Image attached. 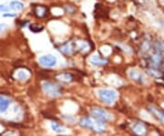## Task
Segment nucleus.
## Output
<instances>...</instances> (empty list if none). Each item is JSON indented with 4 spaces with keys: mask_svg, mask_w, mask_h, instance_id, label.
I'll list each match as a JSON object with an SVG mask.
<instances>
[{
    "mask_svg": "<svg viewBox=\"0 0 164 136\" xmlns=\"http://www.w3.org/2000/svg\"><path fill=\"white\" fill-rule=\"evenodd\" d=\"M7 9H8V7H7L6 6H4V5H0V12H7Z\"/></svg>",
    "mask_w": 164,
    "mask_h": 136,
    "instance_id": "4be33fe9",
    "label": "nucleus"
},
{
    "mask_svg": "<svg viewBox=\"0 0 164 136\" xmlns=\"http://www.w3.org/2000/svg\"><path fill=\"white\" fill-rule=\"evenodd\" d=\"M3 16L6 18V17H9V18H14V17H16V14H11V13H6L4 14Z\"/></svg>",
    "mask_w": 164,
    "mask_h": 136,
    "instance_id": "5701e85b",
    "label": "nucleus"
},
{
    "mask_svg": "<svg viewBox=\"0 0 164 136\" xmlns=\"http://www.w3.org/2000/svg\"><path fill=\"white\" fill-rule=\"evenodd\" d=\"M10 100L0 95V112H5L10 105Z\"/></svg>",
    "mask_w": 164,
    "mask_h": 136,
    "instance_id": "ddd939ff",
    "label": "nucleus"
},
{
    "mask_svg": "<svg viewBox=\"0 0 164 136\" xmlns=\"http://www.w3.org/2000/svg\"><path fill=\"white\" fill-rule=\"evenodd\" d=\"M147 111L150 112L158 122H160V123L164 124V112H161L160 109H158L157 107L155 106H152V105H151V106H149L147 108Z\"/></svg>",
    "mask_w": 164,
    "mask_h": 136,
    "instance_id": "6e6552de",
    "label": "nucleus"
},
{
    "mask_svg": "<svg viewBox=\"0 0 164 136\" xmlns=\"http://www.w3.org/2000/svg\"><path fill=\"white\" fill-rule=\"evenodd\" d=\"M10 8L13 9V10H16V11H18V10H22L24 8V4L21 3L20 1H13L10 3Z\"/></svg>",
    "mask_w": 164,
    "mask_h": 136,
    "instance_id": "6ab92c4d",
    "label": "nucleus"
},
{
    "mask_svg": "<svg viewBox=\"0 0 164 136\" xmlns=\"http://www.w3.org/2000/svg\"><path fill=\"white\" fill-rule=\"evenodd\" d=\"M147 73L150 76L156 78V79H160L163 77V72L160 70L159 69H154V68H148L147 69Z\"/></svg>",
    "mask_w": 164,
    "mask_h": 136,
    "instance_id": "4468645a",
    "label": "nucleus"
},
{
    "mask_svg": "<svg viewBox=\"0 0 164 136\" xmlns=\"http://www.w3.org/2000/svg\"><path fill=\"white\" fill-rule=\"evenodd\" d=\"M131 129H132V132L138 136H146V134L148 133L147 125L143 122H140V120L134 122Z\"/></svg>",
    "mask_w": 164,
    "mask_h": 136,
    "instance_id": "0eeeda50",
    "label": "nucleus"
},
{
    "mask_svg": "<svg viewBox=\"0 0 164 136\" xmlns=\"http://www.w3.org/2000/svg\"><path fill=\"white\" fill-rule=\"evenodd\" d=\"M29 29L31 30L32 32L34 33H38V32H40L43 30V27L38 26V25H30L29 26Z\"/></svg>",
    "mask_w": 164,
    "mask_h": 136,
    "instance_id": "412c9836",
    "label": "nucleus"
},
{
    "mask_svg": "<svg viewBox=\"0 0 164 136\" xmlns=\"http://www.w3.org/2000/svg\"><path fill=\"white\" fill-rule=\"evenodd\" d=\"M79 125L98 133H102L106 131V123H104V120H101L95 117L81 118L79 120Z\"/></svg>",
    "mask_w": 164,
    "mask_h": 136,
    "instance_id": "f257e3e1",
    "label": "nucleus"
},
{
    "mask_svg": "<svg viewBox=\"0 0 164 136\" xmlns=\"http://www.w3.org/2000/svg\"><path fill=\"white\" fill-rule=\"evenodd\" d=\"M163 61V54L154 52L149 59V68H154V69H160Z\"/></svg>",
    "mask_w": 164,
    "mask_h": 136,
    "instance_id": "39448f33",
    "label": "nucleus"
},
{
    "mask_svg": "<svg viewBox=\"0 0 164 136\" xmlns=\"http://www.w3.org/2000/svg\"><path fill=\"white\" fill-rule=\"evenodd\" d=\"M129 76L130 79H132L133 81H137L138 83H140V84H143L145 82V77L144 75L139 70V69H132L129 71Z\"/></svg>",
    "mask_w": 164,
    "mask_h": 136,
    "instance_id": "1a4fd4ad",
    "label": "nucleus"
},
{
    "mask_svg": "<svg viewBox=\"0 0 164 136\" xmlns=\"http://www.w3.org/2000/svg\"><path fill=\"white\" fill-rule=\"evenodd\" d=\"M42 89L44 92L50 97H58L62 94V89L58 84L52 83L50 81H46L42 84Z\"/></svg>",
    "mask_w": 164,
    "mask_h": 136,
    "instance_id": "7ed1b4c3",
    "label": "nucleus"
},
{
    "mask_svg": "<svg viewBox=\"0 0 164 136\" xmlns=\"http://www.w3.org/2000/svg\"><path fill=\"white\" fill-rule=\"evenodd\" d=\"M50 127H51L52 131L57 132V133H65L67 132V130L62 125H60V124L56 123V122H52L50 123Z\"/></svg>",
    "mask_w": 164,
    "mask_h": 136,
    "instance_id": "dca6fc26",
    "label": "nucleus"
},
{
    "mask_svg": "<svg viewBox=\"0 0 164 136\" xmlns=\"http://www.w3.org/2000/svg\"><path fill=\"white\" fill-rule=\"evenodd\" d=\"M47 12H48V9L45 6H42V5H38L34 7V13L35 15L38 17V18H44L46 17L47 15Z\"/></svg>",
    "mask_w": 164,
    "mask_h": 136,
    "instance_id": "f8f14e48",
    "label": "nucleus"
},
{
    "mask_svg": "<svg viewBox=\"0 0 164 136\" xmlns=\"http://www.w3.org/2000/svg\"><path fill=\"white\" fill-rule=\"evenodd\" d=\"M38 62L43 67L52 68L57 64V58L53 55H44L38 58Z\"/></svg>",
    "mask_w": 164,
    "mask_h": 136,
    "instance_id": "423d86ee",
    "label": "nucleus"
},
{
    "mask_svg": "<svg viewBox=\"0 0 164 136\" xmlns=\"http://www.w3.org/2000/svg\"><path fill=\"white\" fill-rule=\"evenodd\" d=\"M154 51L157 53H164V43L160 40H157L154 43Z\"/></svg>",
    "mask_w": 164,
    "mask_h": 136,
    "instance_id": "a211bd4d",
    "label": "nucleus"
},
{
    "mask_svg": "<svg viewBox=\"0 0 164 136\" xmlns=\"http://www.w3.org/2000/svg\"><path fill=\"white\" fill-rule=\"evenodd\" d=\"M76 50H77L76 49V42H72V41L63 45V46L59 49V50H60L65 55H70Z\"/></svg>",
    "mask_w": 164,
    "mask_h": 136,
    "instance_id": "9d476101",
    "label": "nucleus"
},
{
    "mask_svg": "<svg viewBox=\"0 0 164 136\" xmlns=\"http://www.w3.org/2000/svg\"><path fill=\"white\" fill-rule=\"evenodd\" d=\"M151 49V43L150 40H144L142 41L141 45H140V50L143 54L148 53Z\"/></svg>",
    "mask_w": 164,
    "mask_h": 136,
    "instance_id": "f3484780",
    "label": "nucleus"
},
{
    "mask_svg": "<svg viewBox=\"0 0 164 136\" xmlns=\"http://www.w3.org/2000/svg\"><path fill=\"white\" fill-rule=\"evenodd\" d=\"M90 63L95 66H104L108 63V59L101 58L99 55H94L90 58Z\"/></svg>",
    "mask_w": 164,
    "mask_h": 136,
    "instance_id": "9b49d317",
    "label": "nucleus"
},
{
    "mask_svg": "<svg viewBox=\"0 0 164 136\" xmlns=\"http://www.w3.org/2000/svg\"><path fill=\"white\" fill-rule=\"evenodd\" d=\"M98 96L102 102L106 103V104H112L117 100L118 94L113 89H98Z\"/></svg>",
    "mask_w": 164,
    "mask_h": 136,
    "instance_id": "f03ea898",
    "label": "nucleus"
},
{
    "mask_svg": "<svg viewBox=\"0 0 164 136\" xmlns=\"http://www.w3.org/2000/svg\"><path fill=\"white\" fill-rule=\"evenodd\" d=\"M59 81H62V82H70L74 80L73 75L70 73H61L57 75L56 77Z\"/></svg>",
    "mask_w": 164,
    "mask_h": 136,
    "instance_id": "2eb2a0df",
    "label": "nucleus"
},
{
    "mask_svg": "<svg viewBox=\"0 0 164 136\" xmlns=\"http://www.w3.org/2000/svg\"><path fill=\"white\" fill-rule=\"evenodd\" d=\"M161 68L164 69V56H163V61H162V65H161Z\"/></svg>",
    "mask_w": 164,
    "mask_h": 136,
    "instance_id": "b1692460",
    "label": "nucleus"
},
{
    "mask_svg": "<svg viewBox=\"0 0 164 136\" xmlns=\"http://www.w3.org/2000/svg\"><path fill=\"white\" fill-rule=\"evenodd\" d=\"M90 112L93 115V117L99 119L101 120H104V122H105V120H110L113 119V116L109 112H107L104 109H101V108L94 107L90 110Z\"/></svg>",
    "mask_w": 164,
    "mask_h": 136,
    "instance_id": "20e7f679",
    "label": "nucleus"
},
{
    "mask_svg": "<svg viewBox=\"0 0 164 136\" xmlns=\"http://www.w3.org/2000/svg\"><path fill=\"white\" fill-rule=\"evenodd\" d=\"M29 77V74L26 70H19L18 72V78L21 81H26Z\"/></svg>",
    "mask_w": 164,
    "mask_h": 136,
    "instance_id": "aec40b11",
    "label": "nucleus"
}]
</instances>
